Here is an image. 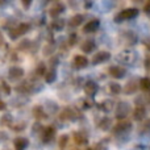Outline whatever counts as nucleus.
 <instances>
[{"mask_svg": "<svg viewBox=\"0 0 150 150\" xmlns=\"http://www.w3.org/2000/svg\"><path fill=\"white\" fill-rule=\"evenodd\" d=\"M138 12H140V11H138L137 8H127V9H122L121 12L117 13L115 20H116L117 23H120V21H122V20H130V18L137 17Z\"/></svg>", "mask_w": 150, "mask_h": 150, "instance_id": "1", "label": "nucleus"}, {"mask_svg": "<svg viewBox=\"0 0 150 150\" xmlns=\"http://www.w3.org/2000/svg\"><path fill=\"white\" fill-rule=\"evenodd\" d=\"M29 29H30V24H28V23H20L16 28H12V29H9V37L12 40H16L17 37H20L21 34H25L26 32H29Z\"/></svg>", "mask_w": 150, "mask_h": 150, "instance_id": "2", "label": "nucleus"}, {"mask_svg": "<svg viewBox=\"0 0 150 150\" xmlns=\"http://www.w3.org/2000/svg\"><path fill=\"white\" fill-rule=\"evenodd\" d=\"M24 75V69L20 67V66H12L8 70V78L11 80H17L20 78H23Z\"/></svg>", "mask_w": 150, "mask_h": 150, "instance_id": "3", "label": "nucleus"}, {"mask_svg": "<svg viewBox=\"0 0 150 150\" xmlns=\"http://www.w3.org/2000/svg\"><path fill=\"white\" fill-rule=\"evenodd\" d=\"M111 58V53L108 52H99L93 55L92 58V65H100V63H104L107 61H109Z\"/></svg>", "mask_w": 150, "mask_h": 150, "instance_id": "4", "label": "nucleus"}, {"mask_svg": "<svg viewBox=\"0 0 150 150\" xmlns=\"http://www.w3.org/2000/svg\"><path fill=\"white\" fill-rule=\"evenodd\" d=\"M99 26H100V21L98 18H93V20H90L83 26V32L84 33H93V32H96L99 29Z\"/></svg>", "mask_w": 150, "mask_h": 150, "instance_id": "5", "label": "nucleus"}, {"mask_svg": "<svg viewBox=\"0 0 150 150\" xmlns=\"http://www.w3.org/2000/svg\"><path fill=\"white\" fill-rule=\"evenodd\" d=\"M54 136H55V128L54 127H46V128H44V130H42L41 137H42V141H44V142H50V141L54 138Z\"/></svg>", "mask_w": 150, "mask_h": 150, "instance_id": "6", "label": "nucleus"}, {"mask_svg": "<svg viewBox=\"0 0 150 150\" xmlns=\"http://www.w3.org/2000/svg\"><path fill=\"white\" fill-rule=\"evenodd\" d=\"M125 69L121 67V66H112L111 69H109V75L113 78H116V79H121V78L125 76Z\"/></svg>", "mask_w": 150, "mask_h": 150, "instance_id": "7", "label": "nucleus"}, {"mask_svg": "<svg viewBox=\"0 0 150 150\" xmlns=\"http://www.w3.org/2000/svg\"><path fill=\"white\" fill-rule=\"evenodd\" d=\"M128 113H129V105H128L127 103L119 104V107H117V109H116L117 119H125V117L128 116Z\"/></svg>", "mask_w": 150, "mask_h": 150, "instance_id": "8", "label": "nucleus"}, {"mask_svg": "<svg viewBox=\"0 0 150 150\" xmlns=\"http://www.w3.org/2000/svg\"><path fill=\"white\" fill-rule=\"evenodd\" d=\"M98 90H99V86L96 84L95 82H92V80H88L84 86V92L87 93L88 96H95Z\"/></svg>", "mask_w": 150, "mask_h": 150, "instance_id": "9", "label": "nucleus"}, {"mask_svg": "<svg viewBox=\"0 0 150 150\" xmlns=\"http://www.w3.org/2000/svg\"><path fill=\"white\" fill-rule=\"evenodd\" d=\"M28 145H29V141L25 137H17L13 141V146H15L16 150H25L28 148Z\"/></svg>", "mask_w": 150, "mask_h": 150, "instance_id": "10", "label": "nucleus"}, {"mask_svg": "<svg viewBox=\"0 0 150 150\" xmlns=\"http://www.w3.org/2000/svg\"><path fill=\"white\" fill-rule=\"evenodd\" d=\"M65 9H66V7H65V4H63V3H55V4L50 8L49 13H50V16H53V17H57V16L61 15V13H62Z\"/></svg>", "mask_w": 150, "mask_h": 150, "instance_id": "11", "label": "nucleus"}, {"mask_svg": "<svg viewBox=\"0 0 150 150\" xmlns=\"http://www.w3.org/2000/svg\"><path fill=\"white\" fill-rule=\"evenodd\" d=\"M115 132L116 133H122V132H128L129 129H132V122L129 121H125V120H122V121H120L119 124L116 125V127L113 128Z\"/></svg>", "mask_w": 150, "mask_h": 150, "instance_id": "12", "label": "nucleus"}, {"mask_svg": "<svg viewBox=\"0 0 150 150\" xmlns=\"http://www.w3.org/2000/svg\"><path fill=\"white\" fill-rule=\"evenodd\" d=\"M88 65V59L87 57H84V55H75L74 57V66L78 69H83L86 67V66Z\"/></svg>", "mask_w": 150, "mask_h": 150, "instance_id": "13", "label": "nucleus"}, {"mask_svg": "<svg viewBox=\"0 0 150 150\" xmlns=\"http://www.w3.org/2000/svg\"><path fill=\"white\" fill-rule=\"evenodd\" d=\"M146 116V108L144 105H138L136 107V109L133 111V117H134V120H144Z\"/></svg>", "mask_w": 150, "mask_h": 150, "instance_id": "14", "label": "nucleus"}, {"mask_svg": "<svg viewBox=\"0 0 150 150\" xmlns=\"http://www.w3.org/2000/svg\"><path fill=\"white\" fill-rule=\"evenodd\" d=\"M80 49H82V52H84V53H91L96 49V44L93 40H87V41H84L82 44Z\"/></svg>", "mask_w": 150, "mask_h": 150, "instance_id": "15", "label": "nucleus"}, {"mask_svg": "<svg viewBox=\"0 0 150 150\" xmlns=\"http://www.w3.org/2000/svg\"><path fill=\"white\" fill-rule=\"evenodd\" d=\"M74 140L78 145H86L88 142V138L86 137V134H83L82 132H76L74 133Z\"/></svg>", "mask_w": 150, "mask_h": 150, "instance_id": "16", "label": "nucleus"}, {"mask_svg": "<svg viewBox=\"0 0 150 150\" xmlns=\"http://www.w3.org/2000/svg\"><path fill=\"white\" fill-rule=\"evenodd\" d=\"M55 79H57V71H55V69H50L49 71H46V74H45L46 83H53Z\"/></svg>", "mask_w": 150, "mask_h": 150, "instance_id": "17", "label": "nucleus"}, {"mask_svg": "<svg viewBox=\"0 0 150 150\" xmlns=\"http://www.w3.org/2000/svg\"><path fill=\"white\" fill-rule=\"evenodd\" d=\"M99 108H100L101 111H104V112H109L112 108H113V101H111V100H104L103 103L99 104Z\"/></svg>", "mask_w": 150, "mask_h": 150, "instance_id": "18", "label": "nucleus"}, {"mask_svg": "<svg viewBox=\"0 0 150 150\" xmlns=\"http://www.w3.org/2000/svg\"><path fill=\"white\" fill-rule=\"evenodd\" d=\"M83 20H84V16L83 15H75L74 17H71L70 25L71 26H78V25H80V24L83 23Z\"/></svg>", "mask_w": 150, "mask_h": 150, "instance_id": "19", "label": "nucleus"}, {"mask_svg": "<svg viewBox=\"0 0 150 150\" xmlns=\"http://www.w3.org/2000/svg\"><path fill=\"white\" fill-rule=\"evenodd\" d=\"M140 87L144 91H150V78H142L140 80Z\"/></svg>", "mask_w": 150, "mask_h": 150, "instance_id": "20", "label": "nucleus"}, {"mask_svg": "<svg viewBox=\"0 0 150 150\" xmlns=\"http://www.w3.org/2000/svg\"><path fill=\"white\" fill-rule=\"evenodd\" d=\"M33 115L37 119H45V117H47L46 113L44 112V108H41V107H36V108L33 109Z\"/></svg>", "mask_w": 150, "mask_h": 150, "instance_id": "21", "label": "nucleus"}, {"mask_svg": "<svg viewBox=\"0 0 150 150\" xmlns=\"http://www.w3.org/2000/svg\"><path fill=\"white\" fill-rule=\"evenodd\" d=\"M63 26H65V21L63 20H54L52 23V29H54V30H61Z\"/></svg>", "mask_w": 150, "mask_h": 150, "instance_id": "22", "label": "nucleus"}, {"mask_svg": "<svg viewBox=\"0 0 150 150\" xmlns=\"http://www.w3.org/2000/svg\"><path fill=\"white\" fill-rule=\"evenodd\" d=\"M109 91H111L113 95H116V93H120L121 87H120V84H117V83H109Z\"/></svg>", "mask_w": 150, "mask_h": 150, "instance_id": "23", "label": "nucleus"}, {"mask_svg": "<svg viewBox=\"0 0 150 150\" xmlns=\"http://www.w3.org/2000/svg\"><path fill=\"white\" fill-rule=\"evenodd\" d=\"M99 125H100V128H101V129H104V130H105V129H108V128L111 127V125H112V122H111V120H109L108 117H105V119H103V120H101V121H100V124H99Z\"/></svg>", "mask_w": 150, "mask_h": 150, "instance_id": "24", "label": "nucleus"}, {"mask_svg": "<svg viewBox=\"0 0 150 150\" xmlns=\"http://www.w3.org/2000/svg\"><path fill=\"white\" fill-rule=\"evenodd\" d=\"M36 74L37 75H45L46 74V67H45V65L44 63H40L38 66H37V69H36Z\"/></svg>", "mask_w": 150, "mask_h": 150, "instance_id": "25", "label": "nucleus"}, {"mask_svg": "<svg viewBox=\"0 0 150 150\" xmlns=\"http://www.w3.org/2000/svg\"><path fill=\"white\" fill-rule=\"evenodd\" d=\"M11 122H12V116H11V115H4V116L1 117V124L3 125H9Z\"/></svg>", "mask_w": 150, "mask_h": 150, "instance_id": "26", "label": "nucleus"}, {"mask_svg": "<svg viewBox=\"0 0 150 150\" xmlns=\"http://www.w3.org/2000/svg\"><path fill=\"white\" fill-rule=\"evenodd\" d=\"M67 141H69L67 136H62V138H61V141H59V146H61V148H65L66 144H67Z\"/></svg>", "mask_w": 150, "mask_h": 150, "instance_id": "27", "label": "nucleus"}, {"mask_svg": "<svg viewBox=\"0 0 150 150\" xmlns=\"http://www.w3.org/2000/svg\"><path fill=\"white\" fill-rule=\"evenodd\" d=\"M144 11H145V13H150V1H148L145 4V7H144Z\"/></svg>", "mask_w": 150, "mask_h": 150, "instance_id": "28", "label": "nucleus"}, {"mask_svg": "<svg viewBox=\"0 0 150 150\" xmlns=\"http://www.w3.org/2000/svg\"><path fill=\"white\" fill-rule=\"evenodd\" d=\"M5 107H7V105H5V103H4V101H1V100H0V111H4V109H5Z\"/></svg>", "mask_w": 150, "mask_h": 150, "instance_id": "29", "label": "nucleus"}, {"mask_svg": "<svg viewBox=\"0 0 150 150\" xmlns=\"http://www.w3.org/2000/svg\"><path fill=\"white\" fill-rule=\"evenodd\" d=\"M3 44H4V37H3V34L0 33V46H1Z\"/></svg>", "mask_w": 150, "mask_h": 150, "instance_id": "30", "label": "nucleus"}, {"mask_svg": "<svg viewBox=\"0 0 150 150\" xmlns=\"http://www.w3.org/2000/svg\"><path fill=\"white\" fill-rule=\"evenodd\" d=\"M23 4H24V5H25V7H28V5H29V4H30V3H29V1H24V3H23Z\"/></svg>", "mask_w": 150, "mask_h": 150, "instance_id": "31", "label": "nucleus"}, {"mask_svg": "<svg viewBox=\"0 0 150 150\" xmlns=\"http://www.w3.org/2000/svg\"><path fill=\"white\" fill-rule=\"evenodd\" d=\"M149 50H150V44H149Z\"/></svg>", "mask_w": 150, "mask_h": 150, "instance_id": "32", "label": "nucleus"}, {"mask_svg": "<svg viewBox=\"0 0 150 150\" xmlns=\"http://www.w3.org/2000/svg\"><path fill=\"white\" fill-rule=\"evenodd\" d=\"M87 150H92V149H87Z\"/></svg>", "mask_w": 150, "mask_h": 150, "instance_id": "33", "label": "nucleus"}]
</instances>
